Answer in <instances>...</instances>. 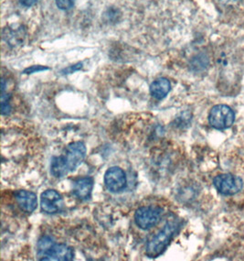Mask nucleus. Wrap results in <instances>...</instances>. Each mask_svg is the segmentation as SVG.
<instances>
[{
	"instance_id": "9b49d317",
	"label": "nucleus",
	"mask_w": 244,
	"mask_h": 261,
	"mask_svg": "<svg viewBox=\"0 0 244 261\" xmlns=\"http://www.w3.org/2000/svg\"><path fill=\"white\" fill-rule=\"evenodd\" d=\"M170 82L165 78H159L156 80L150 86V93L152 97L157 99L165 98L167 94L170 92Z\"/></svg>"
},
{
	"instance_id": "f257e3e1",
	"label": "nucleus",
	"mask_w": 244,
	"mask_h": 261,
	"mask_svg": "<svg viewBox=\"0 0 244 261\" xmlns=\"http://www.w3.org/2000/svg\"><path fill=\"white\" fill-rule=\"evenodd\" d=\"M179 227V221L176 220V218L166 222L159 233L148 242L146 250L147 256L155 259L161 255L167 248L175 235L177 233Z\"/></svg>"
},
{
	"instance_id": "7ed1b4c3",
	"label": "nucleus",
	"mask_w": 244,
	"mask_h": 261,
	"mask_svg": "<svg viewBox=\"0 0 244 261\" xmlns=\"http://www.w3.org/2000/svg\"><path fill=\"white\" fill-rule=\"evenodd\" d=\"M86 156V147L83 142H73L69 144L65 153L59 156L65 169L69 172L76 170L81 162L84 160Z\"/></svg>"
},
{
	"instance_id": "f8f14e48",
	"label": "nucleus",
	"mask_w": 244,
	"mask_h": 261,
	"mask_svg": "<svg viewBox=\"0 0 244 261\" xmlns=\"http://www.w3.org/2000/svg\"><path fill=\"white\" fill-rule=\"evenodd\" d=\"M11 111V108L10 105L8 103V96L7 95H4V93H2L1 96V113L2 115H8Z\"/></svg>"
},
{
	"instance_id": "0eeeda50",
	"label": "nucleus",
	"mask_w": 244,
	"mask_h": 261,
	"mask_svg": "<svg viewBox=\"0 0 244 261\" xmlns=\"http://www.w3.org/2000/svg\"><path fill=\"white\" fill-rule=\"evenodd\" d=\"M104 183L108 190L112 193H119L126 187V175L119 167L109 168L104 174Z\"/></svg>"
},
{
	"instance_id": "39448f33",
	"label": "nucleus",
	"mask_w": 244,
	"mask_h": 261,
	"mask_svg": "<svg viewBox=\"0 0 244 261\" xmlns=\"http://www.w3.org/2000/svg\"><path fill=\"white\" fill-rule=\"evenodd\" d=\"M162 210L158 206H142L135 214V222L143 230H148L157 226L161 218Z\"/></svg>"
},
{
	"instance_id": "f03ea898",
	"label": "nucleus",
	"mask_w": 244,
	"mask_h": 261,
	"mask_svg": "<svg viewBox=\"0 0 244 261\" xmlns=\"http://www.w3.org/2000/svg\"><path fill=\"white\" fill-rule=\"evenodd\" d=\"M38 254L42 261H71L74 259V251L65 244H55L49 238H43L38 245Z\"/></svg>"
},
{
	"instance_id": "9d476101",
	"label": "nucleus",
	"mask_w": 244,
	"mask_h": 261,
	"mask_svg": "<svg viewBox=\"0 0 244 261\" xmlns=\"http://www.w3.org/2000/svg\"><path fill=\"white\" fill-rule=\"evenodd\" d=\"M94 185V181L91 177H82L74 182V193L80 200H88L91 197Z\"/></svg>"
},
{
	"instance_id": "ddd939ff",
	"label": "nucleus",
	"mask_w": 244,
	"mask_h": 261,
	"mask_svg": "<svg viewBox=\"0 0 244 261\" xmlns=\"http://www.w3.org/2000/svg\"><path fill=\"white\" fill-rule=\"evenodd\" d=\"M56 5L61 9H70L74 5V0H55Z\"/></svg>"
},
{
	"instance_id": "1a4fd4ad",
	"label": "nucleus",
	"mask_w": 244,
	"mask_h": 261,
	"mask_svg": "<svg viewBox=\"0 0 244 261\" xmlns=\"http://www.w3.org/2000/svg\"><path fill=\"white\" fill-rule=\"evenodd\" d=\"M16 200L17 205L21 210L26 213H32L37 208L38 205V199L37 195L32 192L20 190L17 191L16 194Z\"/></svg>"
},
{
	"instance_id": "dca6fc26",
	"label": "nucleus",
	"mask_w": 244,
	"mask_h": 261,
	"mask_svg": "<svg viewBox=\"0 0 244 261\" xmlns=\"http://www.w3.org/2000/svg\"><path fill=\"white\" fill-rule=\"evenodd\" d=\"M81 63H78V64H76V65H74V67L72 66V67H70V68L68 69H65L64 70V72L66 73H69V74H72L73 72H75V71H77V70H79V69L81 68Z\"/></svg>"
},
{
	"instance_id": "4468645a",
	"label": "nucleus",
	"mask_w": 244,
	"mask_h": 261,
	"mask_svg": "<svg viewBox=\"0 0 244 261\" xmlns=\"http://www.w3.org/2000/svg\"><path fill=\"white\" fill-rule=\"evenodd\" d=\"M44 70H48V67H44V66H32V67L26 69L24 71V74H33V73H36V72H40V71H44Z\"/></svg>"
},
{
	"instance_id": "423d86ee",
	"label": "nucleus",
	"mask_w": 244,
	"mask_h": 261,
	"mask_svg": "<svg viewBox=\"0 0 244 261\" xmlns=\"http://www.w3.org/2000/svg\"><path fill=\"white\" fill-rule=\"evenodd\" d=\"M216 190L223 195H233L244 187V182L240 177L232 174L218 175L213 180Z\"/></svg>"
},
{
	"instance_id": "6e6552de",
	"label": "nucleus",
	"mask_w": 244,
	"mask_h": 261,
	"mask_svg": "<svg viewBox=\"0 0 244 261\" xmlns=\"http://www.w3.org/2000/svg\"><path fill=\"white\" fill-rule=\"evenodd\" d=\"M40 206L47 214H56L63 210L64 206L63 197L55 190H47L41 193Z\"/></svg>"
},
{
	"instance_id": "2eb2a0df",
	"label": "nucleus",
	"mask_w": 244,
	"mask_h": 261,
	"mask_svg": "<svg viewBox=\"0 0 244 261\" xmlns=\"http://www.w3.org/2000/svg\"><path fill=\"white\" fill-rule=\"evenodd\" d=\"M19 3L24 6H31L37 3L38 0H18Z\"/></svg>"
},
{
	"instance_id": "20e7f679",
	"label": "nucleus",
	"mask_w": 244,
	"mask_h": 261,
	"mask_svg": "<svg viewBox=\"0 0 244 261\" xmlns=\"http://www.w3.org/2000/svg\"><path fill=\"white\" fill-rule=\"evenodd\" d=\"M235 114L233 109L226 105H217L211 108L209 115V122L212 128L222 130L233 125Z\"/></svg>"
}]
</instances>
